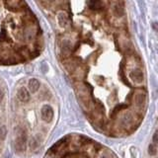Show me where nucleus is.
<instances>
[{
    "label": "nucleus",
    "instance_id": "14",
    "mask_svg": "<svg viewBox=\"0 0 158 158\" xmlns=\"http://www.w3.org/2000/svg\"><path fill=\"white\" fill-rule=\"evenodd\" d=\"M152 144H154L155 146L158 144V130H156L155 133H153V137H152Z\"/></svg>",
    "mask_w": 158,
    "mask_h": 158
},
{
    "label": "nucleus",
    "instance_id": "6",
    "mask_svg": "<svg viewBox=\"0 0 158 158\" xmlns=\"http://www.w3.org/2000/svg\"><path fill=\"white\" fill-rule=\"evenodd\" d=\"M41 114H42V119L46 123H50L54 119V111H52V108L51 106H48V105L43 106Z\"/></svg>",
    "mask_w": 158,
    "mask_h": 158
},
{
    "label": "nucleus",
    "instance_id": "8",
    "mask_svg": "<svg viewBox=\"0 0 158 158\" xmlns=\"http://www.w3.org/2000/svg\"><path fill=\"white\" fill-rule=\"evenodd\" d=\"M28 87H29V90L31 92H37L38 90L40 89V82L38 79L36 78H32V79H30V81H29V84H28Z\"/></svg>",
    "mask_w": 158,
    "mask_h": 158
},
{
    "label": "nucleus",
    "instance_id": "16",
    "mask_svg": "<svg viewBox=\"0 0 158 158\" xmlns=\"http://www.w3.org/2000/svg\"><path fill=\"white\" fill-rule=\"evenodd\" d=\"M2 99H3V93H2L1 90H0V102L2 101Z\"/></svg>",
    "mask_w": 158,
    "mask_h": 158
},
{
    "label": "nucleus",
    "instance_id": "7",
    "mask_svg": "<svg viewBox=\"0 0 158 158\" xmlns=\"http://www.w3.org/2000/svg\"><path fill=\"white\" fill-rule=\"evenodd\" d=\"M17 97L21 102H28V101L30 100L29 91L25 87H21L17 92Z\"/></svg>",
    "mask_w": 158,
    "mask_h": 158
},
{
    "label": "nucleus",
    "instance_id": "12",
    "mask_svg": "<svg viewBox=\"0 0 158 158\" xmlns=\"http://www.w3.org/2000/svg\"><path fill=\"white\" fill-rule=\"evenodd\" d=\"M88 5L91 9H100L102 8L103 3L101 1H89Z\"/></svg>",
    "mask_w": 158,
    "mask_h": 158
},
{
    "label": "nucleus",
    "instance_id": "1",
    "mask_svg": "<svg viewBox=\"0 0 158 158\" xmlns=\"http://www.w3.org/2000/svg\"><path fill=\"white\" fill-rule=\"evenodd\" d=\"M135 117L137 115L130 111H118L116 115L117 127L126 130H130L133 127H137V119H135Z\"/></svg>",
    "mask_w": 158,
    "mask_h": 158
},
{
    "label": "nucleus",
    "instance_id": "13",
    "mask_svg": "<svg viewBox=\"0 0 158 158\" xmlns=\"http://www.w3.org/2000/svg\"><path fill=\"white\" fill-rule=\"evenodd\" d=\"M156 146L154 145V144H149L148 146V154L149 155H151V156H154L156 154Z\"/></svg>",
    "mask_w": 158,
    "mask_h": 158
},
{
    "label": "nucleus",
    "instance_id": "15",
    "mask_svg": "<svg viewBox=\"0 0 158 158\" xmlns=\"http://www.w3.org/2000/svg\"><path fill=\"white\" fill-rule=\"evenodd\" d=\"M6 137V130L5 127H0V140H4Z\"/></svg>",
    "mask_w": 158,
    "mask_h": 158
},
{
    "label": "nucleus",
    "instance_id": "4",
    "mask_svg": "<svg viewBox=\"0 0 158 158\" xmlns=\"http://www.w3.org/2000/svg\"><path fill=\"white\" fill-rule=\"evenodd\" d=\"M77 93L80 98L81 102L85 105L86 108H90L91 106V93H90L89 86L87 84L80 83L77 85Z\"/></svg>",
    "mask_w": 158,
    "mask_h": 158
},
{
    "label": "nucleus",
    "instance_id": "2",
    "mask_svg": "<svg viewBox=\"0 0 158 158\" xmlns=\"http://www.w3.org/2000/svg\"><path fill=\"white\" fill-rule=\"evenodd\" d=\"M27 142V133L26 130L21 127H16L15 130V149L17 152H24Z\"/></svg>",
    "mask_w": 158,
    "mask_h": 158
},
{
    "label": "nucleus",
    "instance_id": "9",
    "mask_svg": "<svg viewBox=\"0 0 158 158\" xmlns=\"http://www.w3.org/2000/svg\"><path fill=\"white\" fill-rule=\"evenodd\" d=\"M97 158H116V157L114 155V153H113L110 149L104 148L98 152Z\"/></svg>",
    "mask_w": 158,
    "mask_h": 158
},
{
    "label": "nucleus",
    "instance_id": "5",
    "mask_svg": "<svg viewBox=\"0 0 158 158\" xmlns=\"http://www.w3.org/2000/svg\"><path fill=\"white\" fill-rule=\"evenodd\" d=\"M130 80L135 84H141L144 81V73L140 68H134L130 73Z\"/></svg>",
    "mask_w": 158,
    "mask_h": 158
},
{
    "label": "nucleus",
    "instance_id": "10",
    "mask_svg": "<svg viewBox=\"0 0 158 158\" xmlns=\"http://www.w3.org/2000/svg\"><path fill=\"white\" fill-rule=\"evenodd\" d=\"M58 24L61 27H65L68 24V17L64 12H61L58 15Z\"/></svg>",
    "mask_w": 158,
    "mask_h": 158
},
{
    "label": "nucleus",
    "instance_id": "3",
    "mask_svg": "<svg viewBox=\"0 0 158 158\" xmlns=\"http://www.w3.org/2000/svg\"><path fill=\"white\" fill-rule=\"evenodd\" d=\"M146 97H147V93H146L145 89L143 88L135 89L133 93V96H131V101H133V107L138 109V110L143 109L146 105Z\"/></svg>",
    "mask_w": 158,
    "mask_h": 158
},
{
    "label": "nucleus",
    "instance_id": "11",
    "mask_svg": "<svg viewBox=\"0 0 158 158\" xmlns=\"http://www.w3.org/2000/svg\"><path fill=\"white\" fill-rule=\"evenodd\" d=\"M113 12H114L115 17L121 18L123 16V7L121 6V3H119V2L115 3L114 7H113Z\"/></svg>",
    "mask_w": 158,
    "mask_h": 158
}]
</instances>
